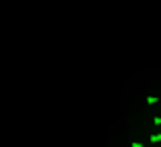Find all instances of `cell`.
Wrapping results in <instances>:
<instances>
[{
    "instance_id": "277c9868",
    "label": "cell",
    "mask_w": 161,
    "mask_h": 147,
    "mask_svg": "<svg viewBox=\"0 0 161 147\" xmlns=\"http://www.w3.org/2000/svg\"><path fill=\"white\" fill-rule=\"evenodd\" d=\"M131 147H143V143H139V141H135V143H133Z\"/></svg>"
},
{
    "instance_id": "6da1fadb",
    "label": "cell",
    "mask_w": 161,
    "mask_h": 147,
    "mask_svg": "<svg viewBox=\"0 0 161 147\" xmlns=\"http://www.w3.org/2000/svg\"><path fill=\"white\" fill-rule=\"evenodd\" d=\"M149 139H151V143H159V141H161V133H153Z\"/></svg>"
},
{
    "instance_id": "7a4b0ae2",
    "label": "cell",
    "mask_w": 161,
    "mask_h": 147,
    "mask_svg": "<svg viewBox=\"0 0 161 147\" xmlns=\"http://www.w3.org/2000/svg\"><path fill=\"white\" fill-rule=\"evenodd\" d=\"M145 102H147V104H157V102H159V98H157V96H149Z\"/></svg>"
},
{
    "instance_id": "3957f363",
    "label": "cell",
    "mask_w": 161,
    "mask_h": 147,
    "mask_svg": "<svg viewBox=\"0 0 161 147\" xmlns=\"http://www.w3.org/2000/svg\"><path fill=\"white\" fill-rule=\"evenodd\" d=\"M153 123H155V125H161V116H155V119H153Z\"/></svg>"
}]
</instances>
